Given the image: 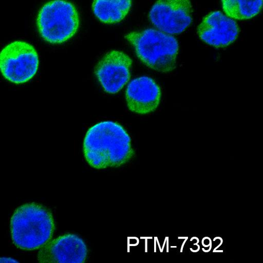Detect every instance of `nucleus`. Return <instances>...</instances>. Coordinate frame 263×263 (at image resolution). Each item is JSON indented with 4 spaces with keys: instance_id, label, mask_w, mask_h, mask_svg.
Listing matches in <instances>:
<instances>
[{
    "instance_id": "1",
    "label": "nucleus",
    "mask_w": 263,
    "mask_h": 263,
    "mask_svg": "<svg viewBox=\"0 0 263 263\" xmlns=\"http://www.w3.org/2000/svg\"><path fill=\"white\" fill-rule=\"evenodd\" d=\"M84 153L88 164L97 170L121 167L134 156L129 134L119 123L112 121L99 122L88 130Z\"/></svg>"
},
{
    "instance_id": "2",
    "label": "nucleus",
    "mask_w": 263,
    "mask_h": 263,
    "mask_svg": "<svg viewBox=\"0 0 263 263\" xmlns=\"http://www.w3.org/2000/svg\"><path fill=\"white\" fill-rule=\"evenodd\" d=\"M55 224L52 213L35 203H28L13 212L10 221L13 244L26 251L40 250L53 236Z\"/></svg>"
},
{
    "instance_id": "3",
    "label": "nucleus",
    "mask_w": 263,
    "mask_h": 263,
    "mask_svg": "<svg viewBox=\"0 0 263 263\" xmlns=\"http://www.w3.org/2000/svg\"><path fill=\"white\" fill-rule=\"evenodd\" d=\"M125 37L148 68L161 73L171 72L176 68L179 45L173 35L148 28L130 32Z\"/></svg>"
},
{
    "instance_id": "4",
    "label": "nucleus",
    "mask_w": 263,
    "mask_h": 263,
    "mask_svg": "<svg viewBox=\"0 0 263 263\" xmlns=\"http://www.w3.org/2000/svg\"><path fill=\"white\" fill-rule=\"evenodd\" d=\"M80 17L78 10L66 0H52L39 11L37 26L42 38L51 44L67 42L78 32Z\"/></svg>"
},
{
    "instance_id": "5",
    "label": "nucleus",
    "mask_w": 263,
    "mask_h": 263,
    "mask_svg": "<svg viewBox=\"0 0 263 263\" xmlns=\"http://www.w3.org/2000/svg\"><path fill=\"white\" fill-rule=\"evenodd\" d=\"M39 64L36 50L25 41L11 42L0 52V72L6 81L14 85L32 80L38 71Z\"/></svg>"
},
{
    "instance_id": "6",
    "label": "nucleus",
    "mask_w": 263,
    "mask_h": 263,
    "mask_svg": "<svg viewBox=\"0 0 263 263\" xmlns=\"http://www.w3.org/2000/svg\"><path fill=\"white\" fill-rule=\"evenodd\" d=\"M192 12L190 0H158L150 11L149 18L162 32L178 35L191 24Z\"/></svg>"
},
{
    "instance_id": "7",
    "label": "nucleus",
    "mask_w": 263,
    "mask_h": 263,
    "mask_svg": "<svg viewBox=\"0 0 263 263\" xmlns=\"http://www.w3.org/2000/svg\"><path fill=\"white\" fill-rule=\"evenodd\" d=\"M132 60L122 52L113 50L107 52L98 62L95 73L104 90L116 94L129 81Z\"/></svg>"
},
{
    "instance_id": "8",
    "label": "nucleus",
    "mask_w": 263,
    "mask_h": 263,
    "mask_svg": "<svg viewBox=\"0 0 263 263\" xmlns=\"http://www.w3.org/2000/svg\"><path fill=\"white\" fill-rule=\"evenodd\" d=\"M85 242L79 236L66 234L51 240L38 254L41 263H83L88 257Z\"/></svg>"
},
{
    "instance_id": "9",
    "label": "nucleus",
    "mask_w": 263,
    "mask_h": 263,
    "mask_svg": "<svg viewBox=\"0 0 263 263\" xmlns=\"http://www.w3.org/2000/svg\"><path fill=\"white\" fill-rule=\"evenodd\" d=\"M201 40L215 48H225L234 42L239 34L237 23L220 11L206 15L197 28Z\"/></svg>"
},
{
    "instance_id": "10",
    "label": "nucleus",
    "mask_w": 263,
    "mask_h": 263,
    "mask_svg": "<svg viewBox=\"0 0 263 263\" xmlns=\"http://www.w3.org/2000/svg\"><path fill=\"white\" fill-rule=\"evenodd\" d=\"M129 109L139 114H148L156 111L160 103V87L150 77L143 76L133 80L126 89Z\"/></svg>"
},
{
    "instance_id": "11",
    "label": "nucleus",
    "mask_w": 263,
    "mask_h": 263,
    "mask_svg": "<svg viewBox=\"0 0 263 263\" xmlns=\"http://www.w3.org/2000/svg\"><path fill=\"white\" fill-rule=\"evenodd\" d=\"M132 0H94L92 8L102 23H118L124 19L132 7Z\"/></svg>"
},
{
    "instance_id": "12",
    "label": "nucleus",
    "mask_w": 263,
    "mask_h": 263,
    "mask_svg": "<svg viewBox=\"0 0 263 263\" xmlns=\"http://www.w3.org/2000/svg\"><path fill=\"white\" fill-rule=\"evenodd\" d=\"M222 3L228 17L245 20L252 19L260 13L263 0H222Z\"/></svg>"
},
{
    "instance_id": "13",
    "label": "nucleus",
    "mask_w": 263,
    "mask_h": 263,
    "mask_svg": "<svg viewBox=\"0 0 263 263\" xmlns=\"http://www.w3.org/2000/svg\"><path fill=\"white\" fill-rule=\"evenodd\" d=\"M184 248L189 250L192 253L199 252L200 250L199 239L196 237H193L189 239L188 238L184 242L182 249Z\"/></svg>"
},
{
    "instance_id": "14",
    "label": "nucleus",
    "mask_w": 263,
    "mask_h": 263,
    "mask_svg": "<svg viewBox=\"0 0 263 263\" xmlns=\"http://www.w3.org/2000/svg\"><path fill=\"white\" fill-rule=\"evenodd\" d=\"M211 242L212 240L209 237H204L201 241L200 245V249L205 253H208L211 251Z\"/></svg>"
},
{
    "instance_id": "15",
    "label": "nucleus",
    "mask_w": 263,
    "mask_h": 263,
    "mask_svg": "<svg viewBox=\"0 0 263 263\" xmlns=\"http://www.w3.org/2000/svg\"><path fill=\"white\" fill-rule=\"evenodd\" d=\"M223 240L221 237H215L211 242V250L214 253L222 246Z\"/></svg>"
},
{
    "instance_id": "16",
    "label": "nucleus",
    "mask_w": 263,
    "mask_h": 263,
    "mask_svg": "<svg viewBox=\"0 0 263 263\" xmlns=\"http://www.w3.org/2000/svg\"><path fill=\"white\" fill-rule=\"evenodd\" d=\"M20 261L16 258L9 256L0 257V263H18Z\"/></svg>"
}]
</instances>
